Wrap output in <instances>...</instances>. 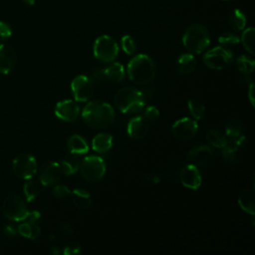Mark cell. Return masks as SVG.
I'll return each instance as SVG.
<instances>
[{"instance_id":"obj_1","label":"cell","mask_w":255,"mask_h":255,"mask_svg":"<svg viewBox=\"0 0 255 255\" xmlns=\"http://www.w3.org/2000/svg\"><path fill=\"white\" fill-rule=\"evenodd\" d=\"M83 121L92 128L103 129L110 127L116 118L112 106L97 100L88 103L82 112Z\"/></svg>"},{"instance_id":"obj_2","label":"cell","mask_w":255,"mask_h":255,"mask_svg":"<svg viewBox=\"0 0 255 255\" xmlns=\"http://www.w3.org/2000/svg\"><path fill=\"white\" fill-rule=\"evenodd\" d=\"M155 75L156 65L147 55H136L128 64V76L131 82L137 85L150 83Z\"/></svg>"},{"instance_id":"obj_3","label":"cell","mask_w":255,"mask_h":255,"mask_svg":"<svg viewBox=\"0 0 255 255\" xmlns=\"http://www.w3.org/2000/svg\"><path fill=\"white\" fill-rule=\"evenodd\" d=\"M182 43L190 53L200 54L205 51L210 44L209 31L202 25L192 24L184 30Z\"/></svg>"},{"instance_id":"obj_4","label":"cell","mask_w":255,"mask_h":255,"mask_svg":"<svg viewBox=\"0 0 255 255\" xmlns=\"http://www.w3.org/2000/svg\"><path fill=\"white\" fill-rule=\"evenodd\" d=\"M114 104L123 114H136L143 109L144 98L138 90L128 87L117 92Z\"/></svg>"},{"instance_id":"obj_5","label":"cell","mask_w":255,"mask_h":255,"mask_svg":"<svg viewBox=\"0 0 255 255\" xmlns=\"http://www.w3.org/2000/svg\"><path fill=\"white\" fill-rule=\"evenodd\" d=\"M79 169L82 177L86 181L90 183H96L105 175L106 163L100 156L89 155L81 161Z\"/></svg>"},{"instance_id":"obj_6","label":"cell","mask_w":255,"mask_h":255,"mask_svg":"<svg viewBox=\"0 0 255 255\" xmlns=\"http://www.w3.org/2000/svg\"><path fill=\"white\" fill-rule=\"evenodd\" d=\"M94 56L104 63L113 62L119 54V46L117 42L108 35L98 37L94 43Z\"/></svg>"},{"instance_id":"obj_7","label":"cell","mask_w":255,"mask_h":255,"mask_svg":"<svg viewBox=\"0 0 255 255\" xmlns=\"http://www.w3.org/2000/svg\"><path fill=\"white\" fill-rule=\"evenodd\" d=\"M3 215L11 221H23L26 219L29 210L26 202L18 195L12 194L5 198L2 205Z\"/></svg>"},{"instance_id":"obj_8","label":"cell","mask_w":255,"mask_h":255,"mask_svg":"<svg viewBox=\"0 0 255 255\" xmlns=\"http://www.w3.org/2000/svg\"><path fill=\"white\" fill-rule=\"evenodd\" d=\"M233 61V55L225 47H215L207 51L203 57L205 66L213 70H223L230 66Z\"/></svg>"},{"instance_id":"obj_9","label":"cell","mask_w":255,"mask_h":255,"mask_svg":"<svg viewBox=\"0 0 255 255\" xmlns=\"http://www.w3.org/2000/svg\"><path fill=\"white\" fill-rule=\"evenodd\" d=\"M12 168L18 177L29 179L37 172V161L33 155L29 153H21L14 158Z\"/></svg>"},{"instance_id":"obj_10","label":"cell","mask_w":255,"mask_h":255,"mask_svg":"<svg viewBox=\"0 0 255 255\" xmlns=\"http://www.w3.org/2000/svg\"><path fill=\"white\" fill-rule=\"evenodd\" d=\"M171 130L176 138L180 140H190L196 135L198 131V125L194 120L182 118L172 125Z\"/></svg>"},{"instance_id":"obj_11","label":"cell","mask_w":255,"mask_h":255,"mask_svg":"<svg viewBox=\"0 0 255 255\" xmlns=\"http://www.w3.org/2000/svg\"><path fill=\"white\" fill-rule=\"evenodd\" d=\"M71 90L77 102H87L94 93L93 83L84 75L77 76L71 83Z\"/></svg>"},{"instance_id":"obj_12","label":"cell","mask_w":255,"mask_h":255,"mask_svg":"<svg viewBox=\"0 0 255 255\" xmlns=\"http://www.w3.org/2000/svg\"><path fill=\"white\" fill-rule=\"evenodd\" d=\"M63 171L59 162L49 161L42 165L39 172L40 182L44 186H50L59 182L63 176Z\"/></svg>"},{"instance_id":"obj_13","label":"cell","mask_w":255,"mask_h":255,"mask_svg":"<svg viewBox=\"0 0 255 255\" xmlns=\"http://www.w3.org/2000/svg\"><path fill=\"white\" fill-rule=\"evenodd\" d=\"M55 115L64 122H74L80 115V107L72 100H64L56 105Z\"/></svg>"},{"instance_id":"obj_14","label":"cell","mask_w":255,"mask_h":255,"mask_svg":"<svg viewBox=\"0 0 255 255\" xmlns=\"http://www.w3.org/2000/svg\"><path fill=\"white\" fill-rule=\"evenodd\" d=\"M128 134L133 139H140L147 135L149 131V122L143 116L132 118L127 128Z\"/></svg>"},{"instance_id":"obj_15","label":"cell","mask_w":255,"mask_h":255,"mask_svg":"<svg viewBox=\"0 0 255 255\" xmlns=\"http://www.w3.org/2000/svg\"><path fill=\"white\" fill-rule=\"evenodd\" d=\"M182 185L189 189H197L201 184V175L196 165L190 163L184 166L179 174Z\"/></svg>"},{"instance_id":"obj_16","label":"cell","mask_w":255,"mask_h":255,"mask_svg":"<svg viewBox=\"0 0 255 255\" xmlns=\"http://www.w3.org/2000/svg\"><path fill=\"white\" fill-rule=\"evenodd\" d=\"M16 64V52L15 50L7 45H0V73L9 74Z\"/></svg>"},{"instance_id":"obj_17","label":"cell","mask_w":255,"mask_h":255,"mask_svg":"<svg viewBox=\"0 0 255 255\" xmlns=\"http://www.w3.org/2000/svg\"><path fill=\"white\" fill-rule=\"evenodd\" d=\"M212 149L207 145H197L191 148L187 154V158L194 165H205L212 158Z\"/></svg>"},{"instance_id":"obj_18","label":"cell","mask_w":255,"mask_h":255,"mask_svg":"<svg viewBox=\"0 0 255 255\" xmlns=\"http://www.w3.org/2000/svg\"><path fill=\"white\" fill-rule=\"evenodd\" d=\"M71 198L73 204L79 209H87L92 204L91 194L83 188H76L71 191Z\"/></svg>"},{"instance_id":"obj_19","label":"cell","mask_w":255,"mask_h":255,"mask_svg":"<svg viewBox=\"0 0 255 255\" xmlns=\"http://www.w3.org/2000/svg\"><path fill=\"white\" fill-rule=\"evenodd\" d=\"M103 71L107 82H110L112 84H118L122 82L125 78V69L124 66L120 63H113L105 68Z\"/></svg>"},{"instance_id":"obj_20","label":"cell","mask_w":255,"mask_h":255,"mask_svg":"<svg viewBox=\"0 0 255 255\" xmlns=\"http://www.w3.org/2000/svg\"><path fill=\"white\" fill-rule=\"evenodd\" d=\"M176 70L183 75L192 73L196 68V59L192 54H182L176 61Z\"/></svg>"},{"instance_id":"obj_21","label":"cell","mask_w":255,"mask_h":255,"mask_svg":"<svg viewBox=\"0 0 255 255\" xmlns=\"http://www.w3.org/2000/svg\"><path fill=\"white\" fill-rule=\"evenodd\" d=\"M68 149L71 153L81 155L89 151V145L85 138L79 134H74L68 138L67 141Z\"/></svg>"},{"instance_id":"obj_22","label":"cell","mask_w":255,"mask_h":255,"mask_svg":"<svg viewBox=\"0 0 255 255\" xmlns=\"http://www.w3.org/2000/svg\"><path fill=\"white\" fill-rule=\"evenodd\" d=\"M113 146V136L110 133L102 132L92 140V147L97 152H107Z\"/></svg>"},{"instance_id":"obj_23","label":"cell","mask_w":255,"mask_h":255,"mask_svg":"<svg viewBox=\"0 0 255 255\" xmlns=\"http://www.w3.org/2000/svg\"><path fill=\"white\" fill-rule=\"evenodd\" d=\"M238 204L242 210L250 215L255 214L254 192L253 190H244L238 196Z\"/></svg>"},{"instance_id":"obj_24","label":"cell","mask_w":255,"mask_h":255,"mask_svg":"<svg viewBox=\"0 0 255 255\" xmlns=\"http://www.w3.org/2000/svg\"><path fill=\"white\" fill-rule=\"evenodd\" d=\"M62 171L64 175H71L77 172V170L80 167V160L78 158L77 154L70 153L69 155L65 156L60 162Z\"/></svg>"},{"instance_id":"obj_25","label":"cell","mask_w":255,"mask_h":255,"mask_svg":"<svg viewBox=\"0 0 255 255\" xmlns=\"http://www.w3.org/2000/svg\"><path fill=\"white\" fill-rule=\"evenodd\" d=\"M228 25L234 31H242L246 26V16L239 10L234 9L228 16Z\"/></svg>"},{"instance_id":"obj_26","label":"cell","mask_w":255,"mask_h":255,"mask_svg":"<svg viewBox=\"0 0 255 255\" xmlns=\"http://www.w3.org/2000/svg\"><path fill=\"white\" fill-rule=\"evenodd\" d=\"M17 232L26 238L34 240L39 237V235L41 233V229L36 222L25 221L18 226Z\"/></svg>"},{"instance_id":"obj_27","label":"cell","mask_w":255,"mask_h":255,"mask_svg":"<svg viewBox=\"0 0 255 255\" xmlns=\"http://www.w3.org/2000/svg\"><path fill=\"white\" fill-rule=\"evenodd\" d=\"M206 139L211 145L222 148L227 144V137L217 129H210L206 133Z\"/></svg>"},{"instance_id":"obj_28","label":"cell","mask_w":255,"mask_h":255,"mask_svg":"<svg viewBox=\"0 0 255 255\" xmlns=\"http://www.w3.org/2000/svg\"><path fill=\"white\" fill-rule=\"evenodd\" d=\"M23 191H24V195H25L27 201L31 202L34 199H36L40 193L39 183L36 180L29 178L28 181H26L24 184Z\"/></svg>"},{"instance_id":"obj_29","label":"cell","mask_w":255,"mask_h":255,"mask_svg":"<svg viewBox=\"0 0 255 255\" xmlns=\"http://www.w3.org/2000/svg\"><path fill=\"white\" fill-rule=\"evenodd\" d=\"M236 67L241 73L250 75L254 71L255 63L252 58L245 55H241L236 59Z\"/></svg>"},{"instance_id":"obj_30","label":"cell","mask_w":255,"mask_h":255,"mask_svg":"<svg viewBox=\"0 0 255 255\" xmlns=\"http://www.w3.org/2000/svg\"><path fill=\"white\" fill-rule=\"evenodd\" d=\"M225 134L230 138L242 135V124L237 119H231L225 126Z\"/></svg>"},{"instance_id":"obj_31","label":"cell","mask_w":255,"mask_h":255,"mask_svg":"<svg viewBox=\"0 0 255 255\" xmlns=\"http://www.w3.org/2000/svg\"><path fill=\"white\" fill-rule=\"evenodd\" d=\"M254 36H255V30L253 27H249L242 33L240 41L242 42V45L246 49L247 52L250 54L254 53Z\"/></svg>"},{"instance_id":"obj_32","label":"cell","mask_w":255,"mask_h":255,"mask_svg":"<svg viewBox=\"0 0 255 255\" xmlns=\"http://www.w3.org/2000/svg\"><path fill=\"white\" fill-rule=\"evenodd\" d=\"M187 105H188V110L191 116L193 117V119L201 120L203 118L205 113V107L202 104V102H200L197 99H190Z\"/></svg>"},{"instance_id":"obj_33","label":"cell","mask_w":255,"mask_h":255,"mask_svg":"<svg viewBox=\"0 0 255 255\" xmlns=\"http://www.w3.org/2000/svg\"><path fill=\"white\" fill-rule=\"evenodd\" d=\"M218 42L224 46V47H228V46H235L240 42L239 37L234 34V33H230V32H226L222 35L219 36L218 38Z\"/></svg>"},{"instance_id":"obj_34","label":"cell","mask_w":255,"mask_h":255,"mask_svg":"<svg viewBox=\"0 0 255 255\" xmlns=\"http://www.w3.org/2000/svg\"><path fill=\"white\" fill-rule=\"evenodd\" d=\"M121 45H122V49L124 50V52L128 55H132L134 54L135 50H136V45L135 42L133 40V38L129 35H125L122 40H121Z\"/></svg>"},{"instance_id":"obj_35","label":"cell","mask_w":255,"mask_h":255,"mask_svg":"<svg viewBox=\"0 0 255 255\" xmlns=\"http://www.w3.org/2000/svg\"><path fill=\"white\" fill-rule=\"evenodd\" d=\"M71 193V190L68 186L64 184H57L53 189V194L58 198H64L69 196Z\"/></svg>"},{"instance_id":"obj_36","label":"cell","mask_w":255,"mask_h":255,"mask_svg":"<svg viewBox=\"0 0 255 255\" xmlns=\"http://www.w3.org/2000/svg\"><path fill=\"white\" fill-rule=\"evenodd\" d=\"M12 35V29L11 27L5 23L0 21V42L7 40Z\"/></svg>"},{"instance_id":"obj_37","label":"cell","mask_w":255,"mask_h":255,"mask_svg":"<svg viewBox=\"0 0 255 255\" xmlns=\"http://www.w3.org/2000/svg\"><path fill=\"white\" fill-rule=\"evenodd\" d=\"M143 117L148 121V122H154L155 120H157V118L159 117V112L155 107H148L145 109L144 111V115Z\"/></svg>"},{"instance_id":"obj_38","label":"cell","mask_w":255,"mask_h":255,"mask_svg":"<svg viewBox=\"0 0 255 255\" xmlns=\"http://www.w3.org/2000/svg\"><path fill=\"white\" fill-rule=\"evenodd\" d=\"M90 80L92 83H95V84H103L107 82L103 70H95Z\"/></svg>"},{"instance_id":"obj_39","label":"cell","mask_w":255,"mask_h":255,"mask_svg":"<svg viewBox=\"0 0 255 255\" xmlns=\"http://www.w3.org/2000/svg\"><path fill=\"white\" fill-rule=\"evenodd\" d=\"M80 252H81V246L75 242L68 244L63 251L65 255H74V254H79Z\"/></svg>"},{"instance_id":"obj_40","label":"cell","mask_w":255,"mask_h":255,"mask_svg":"<svg viewBox=\"0 0 255 255\" xmlns=\"http://www.w3.org/2000/svg\"><path fill=\"white\" fill-rule=\"evenodd\" d=\"M222 155L227 161H230V162L234 161L235 156H236V150L225 145L224 147H222Z\"/></svg>"},{"instance_id":"obj_41","label":"cell","mask_w":255,"mask_h":255,"mask_svg":"<svg viewBox=\"0 0 255 255\" xmlns=\"http://www.w3.org/2000/svg\"><path fill=\"white\" fill-rule=\"evenodd\" d=\"M41 217L40 212L34 210V211H29L27 217H26V221H30V222H37Z\"/></svg>"},{"instance_id":"obj_42","label":"cell","mask_w":255,"mask_h":255,"mask_svg":"<svg viewBox=\"0 0 255 255\" xmlns=\"http://www.w3.org/2000/svg\"><path fill=\"white\" fill-rule=\"evenodd\" d=\"M4 233L10 237H13L17 234V230L14 226L12 225H5L4 226Z\"/></svg>"},{"instance_id":"obj_43","label":"cell","mask_w":255,"mask_h":255,"mask_svg":"<svg viewBox=\"0 0 255 255\" xmlns=\"http://www.w3.org/2000/svg\"><path fill=\"white\" fill-rule=\"evenodd\" d=\"M60 229L66 233H73V231H74L73 226L69 222H62L60 224Z\"/></svg>"},{"instance_id":"obj_44","label":"cell","mask_w":255,"mask_h":255,"mask_svg":"<svg viewBox=\"0 0 255 255\" xmlns=\"http://www.w3.org/2000/svg\"><path fill=\"white\" fill-rule=\"evenodd\" d=\"M254 83L249 84V90H248V97H249V101L252 105V107H254Z\"/></svg>"},{"instance_id":"obj_45","label":"cell","mask_w":255,"mask_h":255,"mask_svg":"<svg viewBox=\"0 0 255 255\" xmlns=\"http://www.w3.org/2000/svg\"><path fill=\"white\" fill-rule=\"evenodd\" d=\"M25 4H27V5H30V6H32V5H34L35 4V0H22Z\"/></svg>"},{"instance_id":"obj_46","label":"cell","mask_w":255,"mask_h":255,"mask_svg":"<svg viewBox=\"0 0 255 255\" xmlns=\"http://www.w3.org/2000/svg\"><path fill=\"white\" fill-rule=\"evenodd\" d=\"M222 1H230V0H222Z\"/></svg>"}]
</instances>
